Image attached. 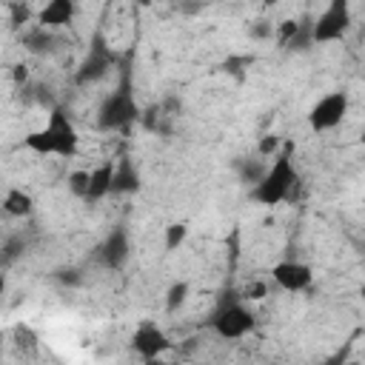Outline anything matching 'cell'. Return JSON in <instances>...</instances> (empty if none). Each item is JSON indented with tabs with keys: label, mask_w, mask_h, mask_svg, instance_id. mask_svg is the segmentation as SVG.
I'll return each mask as SVG.
<instances>
[{
	"label": "cell",
	"mask_w": 365,
	"mask_h": 365,
	"mask_svg": "<svg viewBox=\"0 0 365 365\" xmlns=\"http://www.w3.org/2000/svg\"><path fill=\"white\" fill-rule=\"evenodd\" d=\"M297 188H299V171L294 165V145L285 143L271 157V165H265V171L259 174V180L248 188V197L257 205L274 208L279 202L294 200L297 197Z\"/></svg>",
	"instance_id": "6da1fadb"
},
{
	"label": "cell",
	"mask_w": 365,
	"mask_h": 365,
	"mask_svg": "<svg viewBox=\"0 0 365 365\" xmlns=\"http://www.w3.org/2000/svg\"><path fill=\"white\" fill-rule=\"evenodd\" d=\"M140 106L134 100V83H131V63L128 57L120 66V83L114 91H108L97 108V128L103 131H128L140 120Z\"/></svg>",
	"instance_id": "7a4b0ae2"
},
{
	"label": "cell",
	"mask_w": 365,
	"mask_h": 365,
	"mask_svg": "<svg viewBox=\"0 0 365 365\" xmlns=\"http://www.w3.org/2000/svg\"><path fill=\"white\" fill-rule=\"evenodd\" d=\"M254 325H257L254 311H251L237 294H231V299H222L220 308H217L214 317H211V331H214L220 339H228V342L248 336V334L254 331Z\"/></svg>",
	"instance_id": "3957f363"
},
{
	"label": "cell",
	"mask_w": 365,
	"mask_h": 365,
	"mask_svg": "<svg viewBox=\"0 0 365 365\" xmlns=\"http://www.w3.org/2000/svg\"><path fill=\"white\" fill-rule=\"evenodd\" d=\"M354 23V14H351V0H331L325 6V11L311 20V37H314V46H322V43H334V40H342L348 34Z\"/></svg>",
	"instance_id": "277c9868"
},
{
	"label": "cell",
	"mask_w": 365,
	"mask_h": 365,
	"mask_svg": "<svg viewBox=\"0 0 365 365\" xmlns=\"http://www.w3.org/2000/svg\"><path fill=\"white\" fill-rule=\"evenodd\" d=\"M114 66H117V54L106 46L103 34H94L88 54L83 57V63H80V66H77V71H74V83H77V86L100 83V80H103Z\"/></svg>",
	"instance_id": "5b68a950"
},
{
	"label": "cell",
	"mask_w": 365,
	"mask_h": 365,
	"mask_svg": "<svg viewBox=\"0 0 365 365\" xmlns=\"http://www.w3.org/2000/svg\"><path fill=\"white\" fill-rule=\"evenodd\" d=\"M348 106H351V100H348V94H345L342 88H339V91H328V94H322V97L311 106V111H308V125H311L314 131H331V128H336V125L345 120Z\"/></svg>",
	"instance_id": "8992f818"
},
{
	"label": "cell",
	"mask_w": 365,
	"mask_h": 365,
	"mask_svg": "<svg viewBox=\"0 0 365 365\" xmlns=\"http://www.w3.org/2000/svg\"><path fill=\"white\" fill-rule=\"evenodd\" d=\"M131 348H134V354L140 356V359H145V362H154L157 356H163L168 348H171V339H168V334L160 328V325H154V322H140L137 325V331L131 334Z\"/></svg>",
	"instance_id": "52a82bcc"
},
{
	"label": "cell",
	"mask_w": 365,
	"mask_h": 365,
	"mask_svg": "<svg viewBox=\"0 0 365 365\" xmlns=\"http://www.w3.org/2000/svg\"><path fill=\"white\" fill-rule=\"evenodd\" d=\"M128 257H131L128 231H125V225H114V228L106 234V240L97 245V259H100V265H106L108 271H120V268H125Z\"/></svg>",
	"instance_id": "ba28073f"
},
{
	"label": "cell",
	"mask_w": 365,
	"mask_h": 365,
	"mask_svg": "<svg viewBox=\"0 0 365 365\" xmlns=\"http://www.w3.org/2000/svg\"><path fill=\"white\" fill-rule=\"evenodd\" d=\"M46 128L51 131V137H54V143H57V157H66V160H68V157L77 154V148H80V134H77L71 117H68L60 106H51L48 120H46Z\"/></svg>",
	"instance_id": "9c48e42d"
},
{
	"label": "cell",
	"mask_w": 365,
	"mask_h": 365,
	"mask_svg": "<svg viewBox=\"0 0 365 365\" xmlns=\"http://www.w3.org/2000/svg\"><path fill=\"white\" fill-rule=\"evenodd\" d=\"M271 279L282 288V291H291V294H299V291H308L311 282H314V268L308 262H299V259H282L271 268Z\"/></svg>",
	"instance_id": "30bf717a"
},
{
	"label": "cell",
	"mask_w": 365,
	"mask_h": 365,
	"mask_svg": "<svg viewBox=\"0 0 365 365\" xmlns=\"http://www.w3.org/2000/svg\"><path fill=\"white\" fill-rule=\"evenodd\" d=\"M77 17V0H46V6L37 11V26L57 31L68 29Z\"/></svg>",
	"instance_id": "8fae6325"
},
{
	"label": "cell",
	"mask_w": 365,
	"mask_h": 365,
	"mask_svg": "<svg viewBox=\"0 0 365 365\" xmlns=\"http://www.w3.org/2000/svg\"><path fill=\"white\" fill-rule=\"evenodd\" d=\"M143 188V177H140V168L128 160V157H123L120 163H114V177H111V194H120V197H125V194H137Z\"/></svg>",
	"instance_id": "7c38bea8"
},
{
	"label": "cell",
	"mask_w": 365,
	"mask_h": 365,
	"mask_svg": "<svg viewBox=\"0 0 365 365\" xmlns=\"http://www.w3.org/2000/svg\"><path fill=\"white\" fill-rule=\"evenodd\" d=\"M111 177H114V160L100 163L97 168L88 171V188L83 194L86 202H100L103 197L111 194Z\"/></svg>",
	"instance_id": "4fadbf2b"
},
{
	"label": "cell",
	"mask_w": 365,
	"mask_h": 365,
	"mask_svg": "<svg viewBox=\"0 0 365 365\" xmlns=\"http://www.w3.org/2000/svg\"><path fill=\"white\" fill-rule=\"evenodd\" d=\"M0 208H3L9 217H14V220H26V217L34 214V197H31L26 188L11 185V188H6V194H3V200H0Z\"/></svg>",
	"instance_id": "5bb4252c"
},
{
	"label": "cell",
	"mask_w": 365,
	"mask_h": 365,
	"mask_svg": "<svg viewBox=\"0 0 365 365\" xmlns=\"http://www.w3.org/2000/svg\"><path fill=\"white\" fill-rule=\"evenodd\" d=\"M20 43H23V48L31 51V54H46V51L54 48V34H51L48 29H43V26H34V29L23 31Z\"/></svg>",
	"instance_id": "9a60e30c"
},
{
	"label": "cell",
	"mask_w": 365,
	"mask_h": 365,
	"mask_svg": "<svg viewBox=\"0 0 365 365\" xmlns=\"http://www.w3.org/2000/svg\"><path fill=\"white\" fill-rule=\"evenodd\" d=\"M23 254H26V240H23L20 234L9 237V240L0 245V271H9Z\"/></svg>",
	"instance_id": "2e32d148"
},
{
	"label": "cell",
	"mask_w": 365,
	"mask_h": 365,
	"mask_svg": "<svg viewBox=\"0 0 365 365\" xmlns=\"http://www.w3.org/2000/svg\"><path fill=\"white\" fill-rule=\"evenodd\" d=\"M314 46V37H311V20H297V29L294 34L288 37V43L282 46L285 51H308Z\"/></svg>",
	"instance_id": "e0dca14e"
},
{
	"label": "cell",
	"mask_w": 365,
	"mask_h": 365,
	"mask_svg": "<svg viewBox=\"0 0 365 365\" xmlns=\"http://www.w3.org/2000/svg\"><path fill=\"white\" fill-rule=\"evenodd\" d=\"M185 240H188V225H185V222H171V225H165V231H163V248H165L168 254L177 251Z\"/></svg>",
	"instance_id": "ac0fdd59"
},
{
	"label": "cell",
	"mask_w": 365,
	"mask_h": 365,
	"mask_svg": "<svg viewBox=\"0 0 365 365\" xmlns=\"http://www.w3.org/2000/svg\"><path fill=\"white\" fill-rule=\"evenodd\" d=\"M188 294H191V285H188L185 279L171 282V285H168V291H165V308H168V311H180V308L185 305Z\"/></svg>",
	"instance_id": "d6986e66"
},
{
	"label": "cell",
	"mask_w": 365,
	"mask_h": 365,
	"mask_svg": "<svg viewBox=\"0 0 365 365\" xmlns=\"http://www.w3.org/2000/svg\"><path fill=\"white\" fill-rule=\"evenodd\" d=\"M237 171H240V180H242L245 185H254V182L259 180V174L265 171V165H262L259 160H248V157H240V160H237Z\"/></svg>",
	"instance_id": "ffe728a7"
},
{
	"label": "cell",
	"mask_w": 365,
	"mask_h": 365,
	"mask_svg": "<svg viewBox=\"0 0 365 365\" xmlns=\"http://www.w3.org/2000/svg\"><path fill=\"white\" fill-rule=\"evenodd\" d=\"M237 297H240L242 302H259V299H265V297H268V282L254 279V282H248Z\"/></svg>",
	"instance_id": "44dd1931"
},
{
	"label": "cell",
	"mask_w": 365,
	"mask_h": 365,
	"mask_svg": "<svg viewBox=\"0 0 365 365\" xmlns=\"http://www.w3.org/2000/svg\"><path fill=\"white\" fill-rule=\"evenodd\" d=\"M279 148H282V140H279L277 134H265V137H259V143H257V154H259V157H274Z\"/></svg>",
	"instance_id": "7402d4cb"
},
{
	"label": "cell",
	"mask_w": 365,
	"mask_h": 365,
	"mask_svg": "<svg viewBox=\"0 0 365 365\" xmlns=\"http://www.w3.org/2000/svg\"><path fill=\"white\" fill-rule=\"evenodd\" d=\"M14 342H17V348L23 351H34V345H37V336H34V331L29 328V325H17L14 328Z\"/></svg>",
	"instance_id": "603a6c76"
},
{
	"label": "cell",
	"mask_w": 365,
	"mask_h": 365,
	"mask_svg": "<svg viewBox=\"0 0 365 365\" xmlns=\"http://www.w3.org/2000/svg\"><path fill=\"white\" fill-rule=\"evenodd\" d=\"M248 34H251V40H271L274 37V23L271 20H254L248 26Z\"/></svg>",
	"instance_id": "cb8c5ba5"
},
{
	"label": "cell",
	"mask_w": 365,
	"mask_h": 365,
	"mask_svg": "<svg viewBox=\"0 0 365 365\" xmlns=\"http://www.w3.org/2000/svg\"><path fill=\"white\" fill-rule=\"evenodd\" d=\"M86 188H88V171H71V174H68V191L83 200Z\"/></svg>",
	"instance_id": "d4e9b609"
},
{
	"label": "cell",
	"mask_w": 365,
	"mask_h": 365,
	"mask_svg": "<svg viewBox=\"0 0 365 365\" xmlns=\"http://www.w3.org/2000/svg\"><path fill=\"white\" fill-rule=\"evenodd\" d=\"M29 20V6L26 3H11V26L20 29Z\"/></svg>",
	"instance_id": "484cf974"
},
{
	"label": "cell",
	"mask_w": 365,
	"mask_h": 365,
	"mask_svg": "<svg viewBox=\"0 0 365 365\" xmlns=\"http://www.w3.org/2000/svg\"><path fill=\"white\" fill-rule=\"evenodd\" d=\"M11 80H14L17 86H26V83H29V66H26V63H14V66H11Z\"/></svg>",
	"instance_id": "4316f807"
},
{
	"label": "cell",
	"mask_w": 365,
	"mask_h": 365,
	"mask_svg": "<svg viewBox=\"0 0 365 365\" xmlns=\"http://www.w3.org/2000/svg\"><path fill=\"white\" fill-rule=\"evenodd\" d=\"M57 279H60V282H71V285H74V282H80V271H77V268H66V271H60V274H57Z\"/></svg>",
	"instance_id": "83f0119b"
},
{
	"label": "cell",
	"mask_w": 365,
	"mask_h": 365,
	"mask_svg": "<svg viewBox=\"0 0 365 365\" xmlns=\"http://www.w3.org/2000/svg\"><path fill=\"white\" fill-rule=\"evenodd\" d=\"M6 288H9V279H6V274L0 271V299L6 297Z\"/></svg>",
	"instance_id": "f1b7e54d"
},
{
	"label": "cell",
	"mask_w": 365,
	"mask_h": 365,
	"mask_svg": "<svg viewBox=\"0 0 365 365\" xmlns=\"http://www.w3.org/2000/svg\"><path fill=\"white\" fill-rule=\"evenodd\" d=\"M277 3H279V0H265V6H277Z\"/></svg>",
	"instance_id": "f546056e"
},
{
	"label": "cell",
	"mask_w": 365,
	"mask_h": 365,
	"mask_svg": "<svg viewBox=\"0 0 365 365\" xmlns=\"http://www.w3.org/2000/svg\"><path fill=\"white\" fill-rule=\"evenodd\" d=\"M134 3H140V6H148V3H151V0H134Z\"/></svg>",
	"instance_id": "4dcf8cb0"
},
{
	"label": "cell",
	"mask_w": 365,
	"mask_h": 365,
	"mask_svg": "<svg viewBox=\"0 0 365 365\" xmlns=\"http://www.w3.org/2000/svg\"><path fill=\"white\" fill-rule=\"evenodd\" d=\"M0 351H3V334H0Z\"/></svg>",
	"instance_id": "1f68e13d"
}]
</instances>
